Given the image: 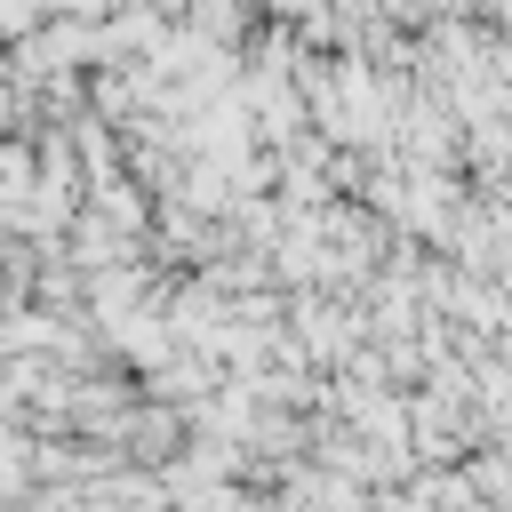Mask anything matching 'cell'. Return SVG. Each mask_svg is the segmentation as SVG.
I'll return each mask as SVG.
<instances>
[{
  "label": "cell",
  "mask_w": 512,
  "mask_h": 512,
  "mask_svg": "<svg viewBox=\"0 0 512 512\" xmlns=\"http://www.w3.org/2000/svg\"><path fill=\"white\" fill-rule=\"evenodd\" d=\"M48 16V0H0V40H16V32H32Z\"/></svg>",
  "instance_id": "6da1fadb"
}]
</instances>
